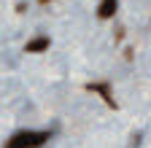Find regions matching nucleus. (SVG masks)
<instances>
[{"instance_id":"f257e3e1","label":"nucleus","mask_w":151,"mask_h":148,"mask_svg":"<svg viewBox=\"0 0 151 148\" xmlns=\"http://www.w3.org/2000/svg\"><path fill=\"white\" fill-rule=\"evenodd\" d=\"M49 140V132H32V129H22L6 140L3 148H41Z\"/></svg>"},{"instance_id":"f03ea898","label":"nucleus","mask_w":151,"mask_h":148,"mask_svg":"<svg viewBox=\"0 0 151 148\" xmlns=\"http://www.w3.org/2000/svg\"><path fill=\"white\" fill-rule=\"evenodd\" d=\"M86 92H94V94H100V97L105 100V105H108V108H116V100H113L111 86H108V84H86Z\"/></svg>"},{"instance_id":"7ed1b4c3","label":"nucleus","mask_w":151,"mask_h":148,"mask_svg":"<svg viewBox=\"0 0 151 148\" xmlns=\"http://www.w3.org/2000/svg\"><path fill=\"white\" fill-rule=\"evenodd\" d=\"M116 8H119V0H100L97 16H100V19H111V16L116 14Z\"/></svg>"},{"instance_id":"20e7f679","label":"nucleus","mask_w":151,"mask_h":148,"mask_svg":"<svg viewBox=\"0 0 151 148\" xmlns=\"http://www.w3.org/2000/svg\"><path fill=\"white\" fill-rule=\"evenodd\" d=\"M49 49V38L46 35H38V38H32L27 43V54H38V51H46Z\"/></svg>"},{"instance_id":"39448f33","label":"nucleus","mask_w":151,"mask_h":148,"mask_svg":"<svg viewBox=\"0 0 151 148\" xmlns=\"http://www.w3.org/2000/svg\"><path fill=\"white\" fill-rule=\"evenodd\" d=\"M41 3H49V0H41Z\"/></svg>"}]
</instances>
